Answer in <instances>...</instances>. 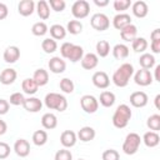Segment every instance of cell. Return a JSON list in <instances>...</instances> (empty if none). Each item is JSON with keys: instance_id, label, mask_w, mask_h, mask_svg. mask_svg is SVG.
<instances>
[{"instance_id": "obj_50", "label": "cell", "mask_w": 160, "mask_h": 160, "mask_svg": "<svg viewBox=\"0 0 160 160\" xmlns=\"http://www.w3.org/2000/svg\"><path fill=\"white\" fill-rule=\"evenodd\" d=\"M150 48H151V51H152L154 54H159V52H160V40L151 41Z\"/></svg>"}, {"instance_id": "obj_2", "label": "cell", "mask_w": 160, "mask_h": 160, "mask_svg": "<svg viewBox=\"0 0 160 160\" xmlns=\"http://www.w3.org/2000/svg\"><path fill=\"white\" fill-rule=\"evenodd\" d=\"M131 115H132V112H131L129 105H126V104L119 105L112 115V125L118 129H124L129 124Z\"/></svg>"}, {"instance_id": "obj_23", "label": "cell", "mask_w": 160, "mask_h": 160, "mask_svg": "<svg viewBox=\"0 0 160 160\" xmlns=\"http://www.w3.org/2000/svg\"><path fill=\"white\" fill-rule=\"evenodd\" d=\"M41 125H42V128L46 129V130H52V129H55L56 125H58V118H56V115L52 114V112H46V114H44L42 118H41Z\"/></svg>"}, {"instance_id": "obj_41", "label": "cell", "mask_w": 160, "mask_h": 160, "mask_svg": "<svg viewBox=\"0 0 160 160\" xmlns=\"http://www.w3.org/2000/svg\"><path fill=\"white\" fill-rule=\"evenodd\" d=\"M131 4H132L131 0H115L114 4H112V6H114V9H115L116 11H119V14H120V12L128 10V9L131 6Z\"/></svg>"}, {"instance_id": "obj_13", "label": "cell", "mask_w": 160, "mask_h": 160, "mask_svg": "<svg viewBox=\"0 0 160 160\" xmlns=\"http://www.w3.org/2000/svg\"><path fill=\"white\" fill-rule=\"evenodd\" d=\"M22 108L29 111V112H38L41 110L42 108V101L39 99V98H35V96H30L28 99H25L24 104H22Z\"/></svg>"}, {"instance_id": "obj_7", "label": "cell", "mask_w": 160, "mask_h": 160, "mask_svg": "<svg viewBox=\"0 0 160 160\" xmlns=\"http://www.w3.org/2000/svg\"><path fill=\"white\" fill-rule=\"evenodd\" d=\"M80 106L86 114H94L99 109V101L92 95H82L80 99Z\"/></svg>"}, {"instance_id": "obj_8", "label": "cell", "mask_w": 160, "mask_h": 160, "mask_svg": "<svg viewBox=\"0 0 160 160\" xmlns=\"http://www.w3.org/2000/svg\"><path fill=\"white\" fill-rule=\"evenodd\" d=\"M152 74L150 70L146 69H140L136 72H134V81L139 86H149L152 82Z\"/></svg>"}, {"instance_id": "obj_15", "label": "cell", "mask_w": 160, "mask_h": 160, "mask_svg": "<svg viewBox=\"0 0 160 160\" xmlns=\"http://www.w3.org/2000/svg\"><path fill=\"white\" fill-rule=\"evenodd\" d=\"M14 151L16 152L18 156L25 158L30 154V144L25 139H18L14 144Z\"/></svg>"}, {"instance_id": "obj_51", "label": "cell", "mask_w": 160, "mask_h": 160, "mask_svg": "<svg viewBox=\"0 0 160 160\" xmlns=\"http://www.w3.org/2000/svg\"><path fill=\"white\" fill-rule=\"evenodd\" d=\"M150 39H151V41L160 40V29H154L150 34Z\"/></svg>"}, {"instance_id": "obj_9", "label": "cell", "mask_w": 160, "mask_h": 160, "mask_svg": "<svg viewBox=\"0 0 160 160\" xmlns=\"http://www.w3.org/2000/svg\"><path fill=\"white\" fill-rule=\"evenodd\" d=\"M91 81H92V84L98 89H106L110 85L109 75L105 71H96V72H94V75L91 78Z\"/></svg>"}, {"instance_id": "obj_28", "label": "cell", "mask_w": 160, "mask_h": 160, "mask_svg": "<svg viewBox=\"0 0 160 160\" xmlns=\"http://www.w3.org/2000/svg\"><path fill=\"white\" fill-rule=\"evenodd\" d=\"M82 56H84V49H82V46L72 44V46L70 49V52L68 55V60H70L71 62H78V61H80L82 59Z\"/></svg>"}, {"instance_id": "obj_36", "label": "cell", "mask_w": 160, "mask_h": 160, "mask_svg": "<svg viewBox=\"0 0 160 160\" xmlns=\"http://www.w3.org/2000/svg\"><path fill=\"white\" fill-rule=\"evenodd\" d=\"M32 142L36 146H42L48 142V132L45 130H36L32 134Z\"/></svg>"}, {"instance_id": "obj_4", "label": "cell", "mask_w": 160, "mask_h": 160, "mask_svg": "<svg viewBox=\"0 0 160 160\" xmlns=\"http://www.w3.org/2000/svg\"><path fill=\"white\" fill-rule=\"evenodd\" d=\"M141 144V138L136 132H130L126 135L124 144H122V151L126 155H134L138 152Z\"/></svg>"}, {"instance_id": "obj_55", "label": "cell", "mask_w": 160, "mask_h": 160, "mask_svg": "<svg viewBox=\"0 0 160 160\" xmlns=\"http://www.w3.org/2000/svg\"><path fill=\"white\" fill-rule=\"evenodd\" d=\"M154 104H155V108L156 109H160V94H158L154 99Z\"/></svg>"}, {"instance_id": "obj_49", "label": "cell", "mask_w": 160, "mask_h": 160, "mask_svg": "<svg viewBox=\"0 0 160 160\" xmlns=\"http://www.w3.org/2000/svg\"><path fill=\"white\" fill-rule=\"evenodd\" d=\"M9 14V10H8V6L4 4V2H0V20L5 19Z\"/></svg>"}, {"instance_id": "obj_43", "label": "cell", "mask_w": 160, "mask_h": 160, "mask_svg": "<svg viewBox=\"0 0 160 160\" xmlns=\"http://www.w3.org/2000/svg\"><path fill=\"white\" fill-rule=\"evenodd\" d=\"M54 160H72V154L68 149H60L56 151Z\"/></svg>"}, {"instance_id": "obj_10", "label": "cell", "mask_w": 160, "mask_h": 160, "mask_svg": "<svg viewBox=\"0 0 160 160\" xmlns=\"http://www.w3.org/2000/svg\"><path fill=\"white\" fill-rule=\"evenodd\" d=\"M129 100H130V104L134 108H144V106L148 105L149 98H148V95L144 91H134L130 95Z\"/></svg>"}, {"instance_id": "obj_44", "label": "cell", "mask_w": 160, "mask_h": 160, "mask_svg": "<svg viewBox=\"0 0 160 160\" xmlns=\"http://www.w3.org/2000/svg\"><path fill=\"white\" fill-rule=\"evenodd\" d=\"M49 6L54 10V11H56V12H60V11H62L64 9H65V6H66V2L64 1V0H49Z\"/></svg>"}, {"instance_id": "obj_11", "label": "cell", "mask_w": 160, "mask_h": 160, "mask_svg": "<svg viewBox=\"0 0 160 160\" xmlns=\"http://www.w3.org/2000/svg\"><path fill=\"white\" fill-rule=\"evenodd\" d=\"M49 65V70L54 74H62L66 69V62L65 60H62V58L60 56H54L49 60L48 62Z\"/></svg>"}, {"instance_id": "obj_37", "label": "cell", "mask_w": 160, "mask_h": 160, "mask_svg": "<svg viewBox=\"0 0 160 160\" xmlns=\"http://www.w3.org/2000/svg\"><path fill=\"white\" fill-rule=\"evenodd\" d=\"M48 31H49V28L44 21H38L31 26V32L35 36H44Z\"/></svg>"}, {"instance_id": "obj_39", "label": "cell", "mask_w": 160, "mask_h": 160, "mask_svg": "<svg viewBox=\"0 0 160 160\" xmlns=\"http://www.w3.org/2000/svg\"><path fill=\"white\" fill-rule=\"evenodd\" d=\"M82 31V24L79 20H70L66 25V32H70L72 35H78Z\"/></svg>"}, {"instance_id": "obj_18", "label": "cell", "mask_w": 160, "mask_h": 160, "mask_svg": "<svg viewBox=\"0 0 160 160\" xmlns=\"http://www.w3.org/2000/svg\"><path fill=\"white\" fill-rule=\"evenodd\" d=\"M131 9H132V14L139 19L145 18L148 15V12H149L148 4L145 1H142V0H138L134 4H131Z\"/></svg>"}, {"instance_id": "obj_19", "label": "cell", "mask_w": 160, "mask_h": 160, "mask_svg": "<svg viewBox=\"0 0 160 160\" xmlns=\"http://www.w3.org/2000/svg\"><path fill=\"white\" fill-rule=\"evenodd\" d=\"M18 11L21 16H30L35 11V2L32 0H21L18 5Z\"/></svg>"}, {"instance_id": "obj_46", "label": "cell", "mask_w": 160, "mask_h": 160, "mask_svg": "<svg viewBox=\"0 0 160 160\" xmlns=\"http://www.w3.org/2000/svg\"><path fill=\"white\" fill-rule=\"evenodd\" d=\"M10 151H11V149H10L9 144H6L4 141H0V160L6 159L10 155Z\"/></svg>"}, {"instance_id": "obj_12", "label": "cell", "mask_w": 160, "mask_h": 160, "mask_svg": "<svg viewBox=\"0 0 160 160\" xmlns=\"http://www.w3.org/2000/svg\"><path fill=\"white\" fill-rule=\"evenodd\" d=\"M5 62L8 64H14L19 60L20 58V49L15 45H11V46H8L5 50H4V55H2Z\"/></svg>"}, {"instance_id": "obj_56", "label": "cell", "mask_w": 160, "mask_h": 160, "mask_svg": "<svg viewBox=\"0 0 160 160\" xmlns=\"http://www.w3.org/2000/svg\"><path fill=\"white\" fill-rule=\"evenodd\" d=\"M78 160H85V159H78Z\"/></svg>"}, {"instance_id": "obj_48", "label": "cell", "mask_w": 160, "mask_h": 160, "mask_svg": "<svg viewBox=\"0 0 160 160\" xmlns=\"http://www.w3.org/2000/svg\"><path fill=\"white\" fill-rule=\"evenodd\" d=\"M9 108H10L9 101L5 99H0V115H5L9 111Z\"/></svg>"}, {"instance_id": "obj_54", "label": "cell", "mask_w": 160, "mask_h": 160, "mask_svg": "<svg viewBox=\"0 0 160 160\" xmlns=\"http://www.w3.org/2000/svg\"><path fill=\"white\" fill-rule=\"evenodd\" d=\"M156 81H160V65H155V75L152 76Z\"/></svg>"}, {"instance_id": "obj_31", "label": "cell", "mask_w": 160, "mask_h": 160, "mask_svg": "<svg viewBox=\"0 0 160 160\" xmlns=\"http://www.w3.org/2000/svg\"><path fill=\"white\" fill-rule=\"evenodd\" d=\"M50 35L54 40H61L66 36V29L60 24H54L50 26Z\"/></svg>"}, {"instance_id": "obj_20", "label": "cell", "mask_w": 160, "mask_h": 160, "mask_svg": "<svg viewBox=\"0 0 160 160\" xmlns=\"http://www.w3.org/2000/svg\"><path fill=\"white\" fill-rule=\"evenodd\" d=\"M16 76H18L16 70H14L11 68H6L0 74V82L2 85H11L16 80Z\"/></svg>"}, {"instance_id": "obj_42", "label": "cell", "mask_w": 160, "mask_h": 160, "mask_svg": "<svg viewBox=\"0 0 160 160\" xmlns=\"http://www.w3.org/2000/svg\"><path fill=\"white\" fill-rule=\"evenodd\" d=\"M24 101H25V98H24V94H21V92H12L9 99V104H11L14 106L22 105Z\"/></svg>"}, {"instance_id": "obj_30", "label": "cell", "mask_w": 160, "mask_h": 160, "mask_svg": "<svg viewBox=\"0 0 160 160\" xmlns=\"http://www.w3.org/2000/svg\"><path fill=\"white\" fill-rule=\"evenodd\" d=\"M115 94L111 92V91H102L100 94V98H99V102L104 106V108H111L114 104H115Z\"/></svg>"}, {"instance_id": "obj_24", "label": "cell", "mask_w": 160, "mask_h": 160, "mask_svg": "<svg viewBox=\"0 0 160 160\" xmlns=\"http://www.w3.org/2000/svg\"><path fill=\"white\" fill-rule=\"evenodd\" d=\"M35 10H36V12H38L40 19L46 20V19L50 18V6H49L48 1H45V0L38 1L35 4Z\"/></svg>"}, {"instance_id": "obj_6", "label": "cell", "mask_w": 160, "mask_h": 160, "mask_svg": "<svg viewBox=\"0 0 160 160\" xmlns=\"http://www.w3.org/2000/svg\"><path fill=\"white\" fill-rule=\"evenodd\" d=\"M90 24H91L92 29H95V30H98V31H105V30H108L109 26H110V20H109V18H108L105 14H102V12H96V14H94V15L91 16Z\"/></svg>"}, {"instance_id": "obj_27", "label": "cell", "mask_w": 160, "mask_h": 160, "mask_svg": "<svg viewBox=\"0 0 160 160\" xmlns=\"http://www.w3.org/2000/svg\"><path fill=\"white\" fill-rule=\"evenodd\" d=\"M21 89H22V91H24L25 94H28V95H34V94L38 91L39 86H38V84L34 81L32 78H26V79H24L22 82H21Z\"/></svg>"}, {"instance_id": "obj_3", "label": "cell", "mask_w": 160, "mask_h": 160, "mask_svg": "<svg viewBox=\"0 0 160 160\" xmlns=\"http://www.w3.org/2000/svg\"><path fill=\"white\" fill-rule=\"evenodd\" d=\"M44 104L50 110H58V111H65L68 108V100L64 95L58 92H49L45 95Z\"/></svg>"}, {"instance_id": "obj_53", "label": "cell", "mask_w": 160, "mask_h": 160, "mask_svg": "<svg viewBox=\"0 0 160 160\" xmlns=\"http://www.w3.org/2000/svg\"><path fill=\"white\" fill-rule=\"evenodd\" d=\"M94 4L99 8H102V6H106L109 4V0H94Z\"/></svg>"}, {"instance_id": "obj_14", "label": "cell", "mask_w": 160, "mask_h": 160, "mask_svg": "<svg viewBox=\"0 0 160 160\" xmlns=\"http://www.w3.org/2000/svg\"><path fill=\"white\" fill-rule=\"evenodd\" d=\"M76 141H78V136L72 130H65L60 135V142L65 149L72 148L76 144Z\"/></svg>"}, {"instance_id": "obj_33", "label": "cell", "mask_w": 160, "mask_h": 160, "mask_svg": "<svg viewBox=\"0 0 160 160\" xmlns=\"http://www.w3.org/2000/svg\"><path fill=\"white\" fill-rule=\"evenodd\" d=\"M41 49L46 54H52L58 50V42H56V40H54L51 38H46L41 42Z\"/></svg>"}, {"instance_id": "obj_16", "label": "cell", "mask_w": 160, "mask_h": 160, "mask_svg": "<svg viewBox=\"0 0 160 160\" xmlns=\"http://www.w3.org/2000/svg\"><path fill=\"white\" fill-rule=\"evenodd\" d=\"M98 64H99V58L96 54H94V52L84 54V56L81 59V66L85 70H92L98 66Z\"/></svg>"}, {"instance_id": "obj_40", "label": "cell", "mask_w": 160, "mask_h": 160, "mask_svg": "<svg viewBox=\"0 0 160 160\" xmlns=\"http://www.w3.org/2000/svg\"><path fill=\"white\" fill-rule=\"evenodd\" d=\"M59 86H60V90L65 94H71V92H74V89H75V85H74L72 80H70L69 78L61 79L60 82H59Z\"/></svg>"}, {"instance_id": "obj_35", "label": "cell", "mask_w": 160, "mask_h": 160, "mask_svg": "<svg viewBox=\"0 0 160 160\" xmlns=\"http://www.w3.org/2000/svg\"><path fill=\"white\" fill-rule=\"evenodd\" d=\"M131 46H132V50L135 52H144L148 49V41L145 38L138 36L131 41Z\"/></svg>"}, {"instance_id": "obj_26", "label": "cell", "mask_w": 160, "mask_h": 160, "mask_svg": "<svg viewBox=\"0 0 160 160\" xmlns=\"http://www.w3.org/2000/svg\"><path fill=\"white\" fill-rule=\"evenodd\" d=\"M32 79L38 84V86H44V85H46L49 82V72L45 69H42V68L36 69L34 71Z\"/></svg>"}, {"instance_id": "obj_47", "label": "cell", "mask_w": 160, "mask_h": 160, "mask_svg": "<svg viewBox=\"0 0 160 160\" xmlns=\"http://www.w3.org/2000/svg\"><path fill=\"white\" fill-rule=\"evenodd\" d=\"M71 46H72V44L69 42V41H65V42L60 46V54H61V56H62L64 59H68V55H69V52H70Z\"/></svg>"}, {"instance_id": "obj_17", "label": "cell", "mask_w": 160, "mask_h": 160, "mask_svg": "<svg viewBox=\"0 0 160 160\" xmlns=\"http://www.w3.org/2000/svg\"><path fill=\"white\" fill-rule=\"evenodd\" d=\"M130 24H132L131 22V18H130L129 14H125V12L116 14L114 16V19H112V25L118 30H121V29H124L125 26H128Z\"/></svg>"}, {"instance_id": "obj_22", "label": "cell", "mask_w": 160, "mask_h": 160, "mask_svg": "<svg viewBox=\"0 0 160 160\" xmlns=\"http://www.w3.org/2000/svg\"><path fill=\"white\" fill-rule=\"evenodd\" d=\"M95 135H96V132H95L94 128H91V126H82V128L78 131V134H76V136H78V138L80 139V141H82V142H89V141L94 140Z\"/></svg>"}, {"instance_id": "obj_29", "label": "cell", "mask_w": 160, "mask_h": 160, "mask_svg": "<svg viewBox=\"0 0 160 160\" xmlns=\"http://www.w3.org/2000/svg\"><path fill=\"white\" fill-rule=\"evenodd\" d=\"M139 64L141 66V69H146V70H150L151 68L155 66V58L152 54H149V52H144L142 55H140L139 58Z\"/></svg>"}, {"instance_id": "obj_32", "label": "cell", "mask_w": 160, "mask_h": 160, "mask_svg": "<svg viewBox=\"0 0 160 160\" xmlns=\"http://www.w3.org/2000/svg\"><path fill=\"white\" fill-rule=\"evenodd\" d=\"M112 55L115 59L118 60H122L126 59L129 56V48L125 44H116L112 48Z\"/></svg>"}, {"instance_id": "obj_21", "label": "cell", "mask_w": 160, "mask_h": 160, "mask_svg": "<svg viewBox=\"0 0 160 160\" xmlns=\"http://www.w3.org/2000/svg\"><path fill=\"white\" fill-rule=\"evenodd\" d=\"M120 36L124 41H132L135 38H138V28L134 24H130L120 30Z\"/></svg>"}, {"instance_id": "obj_1", "label": "cell", "mask_w": 160, "mask_h": 160, "mask_svg": "<svg viewBox=\"0 0 160 160\" xmlns=\"http://www.w3.org/2000/svg\"><path fill=\"white\" fill-rule=\"evenodd\" d=\"M134 72H135L134 71V66L130 62H124L112 74V79L111 80L118 88H125L129 84V81H130L131 76L134 75Z\"/></svg>"}, {"instance_id": "obj_52", "label": "cell", "mask_w": 160, "mask_h": 160, "mask_svg": "<svg viewBox=\"0 0 160 160\" xmlns=\"http://www.w3.org/2000/svg\"><path fill=\"white\" fill-rule=\"evenodd\" d=\"M6 130H8V125H6V122H5L4 120L0 119V136L4 135V134L6 132Z\"/></svg>"}, {"instance_id": "obj_38", "label": "cell", "mask_w": 160, "mask_h": 160, "mask_svg": "<svg viewBox=\"0 0 160 160\" xmlns=\"http://www.w3.org/2000/svg\"><path fill=\"white\" fill-rule=\"evenodd\" d=\"M146 126L150 129V131H159L160 130V115L159 114H154L148 118L146 120Z\"/></svg>"}, {"instance_id": "obj_25", "label": "cell", "mask_w": 160, "mask_h": 160, "mask_svg": "<svg viewBox=\"0 0 160 160\" xmlns=\"http://www.w3.org/2000/svg\"><path fill=\"white\" fill-rule=\"evenodd\" d=\"M141 141H144V144L148 148H155L160 142V136L156 131H148V132L144 134Z\"/></svg>"}, {"instance_id": "obj_45", "label": "cell", "mask_w": 160, "mask_h": 160, "mask_svg": "<svg viewBox=\"0 0 160 160\" xmlns=\"http://www.w3.org/2000/svg\"><path fill=\"white\" fill-rule=\"evenodd\" d=\"M102 160H119L120 155L115 149H108L102 152Z\"/></svg>"}, {"instance_id": "obj_34", "label": "cell", "mask_w": 160, "mask_h": 160, "mask_svg": "<svg viewBox=\"0 0 160 160\" xmlns=\"http://www.w3.org/2000/svg\"><path fill=\"white\" fill-rule=\"evenodd\" d=\"M110 52V44L106 40H100L96 42V55L98 58H106Z\"/></svg>"}, {"instance_id": "obj_5", "label": "cell", "mask_w": 160, "mask_h": 160, "mask_svg": "<svg viewBox=\"0 0 160 160\" xmlns=\"http://www.w3.org/2000/svg\"><path fill=\"white\" fill-rule=\"evenodd\" d=\"M90 12V5L86 0H78L71 6V14L75 19H85Z\"/></svg>"}]
</instances>
